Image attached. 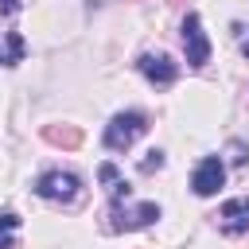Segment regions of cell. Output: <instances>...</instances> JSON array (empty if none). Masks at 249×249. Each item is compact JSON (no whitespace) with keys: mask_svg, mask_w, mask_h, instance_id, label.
Listing matches in <instances>:
<instances>
[{"mask_svg":"<svg viewBox=\"0 0 249 249\" xmlns=\"http://www.w3.org/2000/svg\"><path fill=\"white\" fill-rule=\"evenodd\" d=\"M144 132H148V117H144L140 109H124V113H113V117H109V124H105V132H101V144H105L109 152H124V148H132L136 136H144Z\"/></svg>","mask_w":249,"mask_h":249,"instance_id":"cell-1","label":"cell"},{"mask_svg":"<svg viewBox=\"0 0 249 249\" xmlns=\"http://www.w3.org/2000/svg\"><path fill=\"white\" fill-rule=\"evenodd\" d=\"M152 222H160V206L156 202H124V198H113V206H109V230L113 233L144 230Z\"/></svg>","mask_w":249,"mask_h":249,"instance_id":"cell-2","label":"cell"},{"mask_svg":"<svg viewBox=\"0 0 249 249\" xmlns=\"http://www.w3.org/2000/svg\"><path fill=\"white\" fill-rule=\"evenodd\" d=\"M31 191H35L39 198H47V202H74V198L82 195V179H78L74 171H43V175L31 183Z\"/></svg>","mask_w":249,"mask_h":249,"instance_id":"cell-3","label":"cell"},{"mask_svg":"<svg viewBox=\"0 0 249 249\" xmlns=\"http://www.w3.org/2000/svg\"><path fill=\"white\" fill-rule=\"evenodd\" d=\"M179 35H183V54H187V66L202 70V66L210 62V39H206V31H202V16H198V12H187V16H183Z\"/></svg>","mask_w":249,"mask_h":249,"instance_id":"cell-4","label":"cell"},{"mask_svg":"<svg viewBox=\"0 0 249 249\" xmlns=\"http://www.w3.org/2000/svg\"><path fill=\"white\" fill-rule=\"evenodd\" d=\"M222 183H226V163H222V156H202V160L195 163V171H191V191H195L198 198H210V195L222 191Z\"/></svg>","mask_w":249,"mask_h":249,"instance_id":"cell-5","label":"cell"},{"mask_svg":"<svg viewBox=\"0 0 249 249\" xmlns=\"http://www.w3.org/2000/svg\"><path fill=\"white\" fill-rule=\"evenodd\" d=\"M136 70L156 86V89H167V86H175V78H179V62L171 58V54H140L136 58Z\"/></svg>","mask_w":249,"mask_h":249,"instance_id":"cell-6","label":"cell"},{"mask_svg":"<svg viewBox=\"0 0 249 249\" xmlns=\"http://www.w3.org/2000/svg\"><path fill=\"white\" fill-rule=\"evenodd\" d=\"M218 230L222 233H245L249 230V198H230L218 210Z\"/></svg>","mask_w":249,"mask_h":249,"instance_id":"cell-7","label":"cell"},{"mask_svg":"<svg viewBox=\"0 0 249 249\" xmlns=\"http://www.w3.org/2000/svg\"><path fill=\"white\" fill-rule=\"evenodd\" d=\"M23 54H27V39L19 31H8L0 43V66H16V62H23Z\"/></svg>","mask_w":249,"mask_h":249,"instance_id":"cell-8","label":"cell"},{"mask_svg":"<svg viewBox=\"0 0 249 249\" xmlns=\"http://www.w3.org/2000/svg\"><path fill=\"white\" fill-rule=\"evenodd\" d=\"M43 140H47V144H58V148H78V144H82V128H58V124H47V128H43Z\"/></svg>","mask_w":249,"mask_h":249,"instance_id":"cell-9","label":"cell"},{"mask_svg":"<svg viewBox=\"0 0 249 249\" xmlns=\"http://www.w3.org/2000/svg\"><path fill=\"white\" fill-rule=\"evenodd\" d=\"M19 233V214L16 210H0V249H12Z\"/></svg>","mask_w":249,"mask_h":249,"instance_id":"cell-10","label":"cell"},{"mask_svg":"<svg viewBox=\"0 0 249 249\" xmlns=\"http://www.w3.org/2000/svg\"><path fill=\"white\" fill-rule=\"evenodd\" d=\"M160 167H163V152H160V148L144 152V160H140V171H144V175H152V171H160Z\"/></svg>","mask_w":249,"mask_h":249,"instance_id":"cell-11","label":"cell"},{"mask_svg":"<svg viewBox=\"0 0 249 249\" xmlns=\"http://www.w3.org/2000/svg\"><path fill=\"white\" fill-rule=\"evenodd\" d=\"M230 160H233V163H245V160H249V148H245L241 140H233V144H230Z\"/></svg>","mask_w":249,"mask_h":249,"instance_id":"cell-12","label":"cell"},{"mask_svg":"<svg viewBox=\"0 0 249 249\" xmlns=\"http://www.w3.org/2000/svg\"><path fill=\"white\" fill-rule=\"evenodd\" d=\"M19 8H23V0H0V12H8V16L19 12Z\"/></svg>","mask_w":249,"mask_h":249,"instance_id":"cell-13","label":"cell"},{"mask_svg":"<svg viewBox=\"0 0 249 249\" xmlns=\"http://www.w3.org/2000/svg\"><path fill=\"white\" fill-rule=\"evenodd\" d=\"M241 51H245V58H249V39H245V47H241Z\"/></svg>","mask_w":249,"mask_h":249,"instance_id":"cell-14","label":"cell"}]
</instances>
